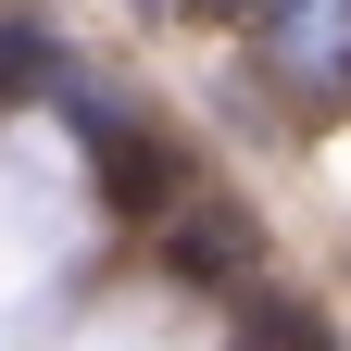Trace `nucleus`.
<instances>
[{
	"label": "nucleus",
	"instance_id": "3",
	"mask_svg": "<svg viewBox=\"0 0 351 351\" xmlns=\"http://www.w3.org/2000/svg\"><path fill=\"white\" fill-rule=\"evenodd\" d=\"M226 13H239V0H226Z\"/></svg>",
	"mask_w": 351,
	"mask_h": 351
},
{
	"label": "nucleus",
	"instance_id": "1",
	"mask_svg": "<svg viewBox=\"0 0 351 351\" xmlns=\"http://www.w3.org/2000/svg\"><path fill=\"white\" fill-rule=\"evenodd\" d=\"M151 239H163V276H176V289H226V301L263 289V239H251V213H239V201H213L201 176L151 213Z\"/></svg>",
	"mask_w": 351,
	"mask_h": 351
},
{
	"label": "nucleus",
	"instance_id": "2",
	"mask_svg": "<svg viewBox=\"0 0 351 351\" xmlns=\"http://www.w3.org/2000/svg\"><path fill=\"white\" fill-rule=\"evenodd\" d=\"M63 88V51H51V25H25V13H0V113H25V101H51Z\"/></svg>",
	"mask_w": 351,
	"mask_h": 351
}]
</instances>
